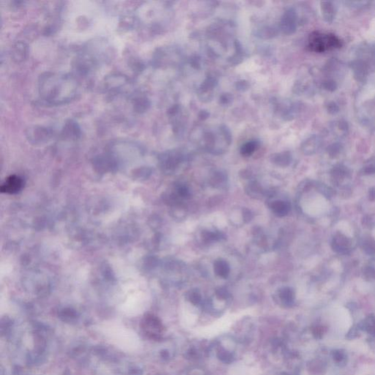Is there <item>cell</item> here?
I'll use <instances>...</instances> for the list:
<instances>
[{
  "label": "cell",
  "mask_w": 375,
  "mask_h": 375,
  "mask_svg": "<svg viewBox=\"0 0 375 375\" xmlns=\"http://www.w3.org/2000/svg\"><path fill=\"white\" fill-rule=\"evenodd\" d=\"M350 244V240L344 235L340 234L336 235L333 239V249L337 252L345 253L349 249Z\"/></svg>",
  "instance_id": "8992f818"
},
{
  "label": "cell",
  "mask_w": 375,
  "mask_h": 375,
  "mask_svg": "<svg viewBox=\"0 0 375 375\" xmlns=\"http://www.w3.org/2000/svg\"><path fill=\"white\" fill-rule=\"evenodd\" d=\"M259 147V143L257 141H251V142H247L245 145H243L241 149V153L242 156H250L257 150Z\"/></svg>",
  "instance_id": "ba28073f"
},
{
  "label": "cell",
  "mask_w": 375,
  "mask_h": 375,
  "mask_svg": "<svg viewBox=\"0 0 375 375\" xmlns=\"http://www.w3.org/2000/svg\"><path fill=\"white\" fill-rule=\"evenodd\" d=\"M14 54L15 55L14 58L17 60V61L22 60L26 54V47H24V44H21V43L17 44L14 47Z\"/></svg>",
  "instance_id": "30bf717a"
},
{
  "label": "cell",
  "mask_w": 375,
  "mask_h": 375,
  "mask_svg": "<svg viewBox=\"0 0 375 375\" xmlns=\"http://www.w3.org/2000/svg\"><path fill=\"white\" fill-rule=\"evenodd\" d=\"M341 47L342 41L340 38L330 33L314 32L309 37V49L314 52H326Z\"/></svg>",
  "instance_id": "7a4b0ae2"
},
{
  "label": "cell",
  "mask_w": 375,
  "mask_h": 375,
  "mask_svg": "<svg viewBox=\"0 0 375 375\" xmlns=\"http://www.w3.org/2000/svg\"><path fill=\"white\" fill-rule=\"evenodd\" d=\"M77 85L65 76L46 74L40 82V92L44 100L51 103H60L74 97Z\"/></svg>",
  "instance_id": "6da1fadb"
},
{
  "label": "cell",
  "mask_w": 375,
  "mask_h": 375,
  "mask_svg": "<svg viewBox=\"0 0 375 375\" xmlns=\"http://www.w3.org/2000/svg\"><path fill=\"white\" fill-rule=\"evenodd\" d=\"M243 216H244V221H245V222H248V221H251L253 218L252 213H251V211L248 209L244 210V211H243Z\"/></svg>",
  "instance_id": "5bb4252c"
},
{
  "label": "cell",
  "mask_w": 375,
  "mask_h": 375,
  "mask_svg": "<svg viewBox=\"0 0 375 375\" xmlns=\"http://www.w3.org/2000/svg\"><path fill=\"white\" fill-rule=\"evenodd\" d=\"M369 198L370 200H375V189H372L369 191Z\"/></svg>",
  "instance_id": "e0dca14e"
},
{
  "label": "cell",
  "mask_w": 375,
  "mask_h": 375,
  "mask_svg": "<svg viewBox=\"0 0 375 375\" xmlns=\"http://www.w3.org/2000/svg\"><path fill=\"white\" fill-rule=\"evenodd\" d=\"M216 294L217 295H218V297H221V298H226L228 295V291H227L225 289L223 288H221L219 289V290H217Z\"/></svg>",
  "instance_id": "9a60e30c"
},
{
  "label": "cell",
  "mask_w": 375,
  "mask_h": 375,
  "mask_svg": "<svg viewBox=\"0 0 375 375\" xmlns=\"http://www.w3.org/2000/svg\"><path fill=\"white\" fill-rule=\"evenodd\" d=\"M224 238V234L218 231L214 232V231L205 230L202 233V240L206 244L218 241Z\"/></svg>",
  "instance_id": "52a82bcc"
},
{
  "label": "cell",
  "mask_w": 375,
  "mask_h": 375,
  "mask_svg": "<svg viewBox=\"0 0 375 375\" xmlns=\"http://www.w3.org/2000/svg\"><path fill=\"white\" fill-rule=\"evenodd\" d=\"M280 297L287 303L292 302L294 297V293L290 287H284L279 292Z\"/></svg>",
  "instance_id": "9c48e42d"
},
{
  "label": "cell",
  "mask_w": 375,
  "mask_h": 375,
  "mask_svg": "<svg viewBox=\"0 0 375 375\" xmlns=\"http://www.w3.org/2000/svg\"><path fill=\"white\" fill-rule=\"evenodd\" d=\"M363 249L368 254H375V240L369 238L364 241L363 244Z\"/></svg>",
  "instance_id": "8fae6325"
},
{
  "label": "cell",
  "mask_w": 375,
  "mask_h": 375,
  "mask_svg": "<svg viewBox=\"0 0 375 375\" xmlns=\"http://www.w3.org/2000/svg\"><path fill=\"white\" fill-rule=\"evenodd\" d=\"M189 300L194 304H198L200 301V294L196 290H192L189 293Z\"/></svg>",
  "instance_id": "7c38bea8"
},
{
  "label": "cell",
  "mask_w": 375,
  "mask_h": 375,
  "mask_svg": "<svg viewBox=\"0 0 375 375\" xmlns=\"http://www.w3.org/2000/svg\"><path fill=\"white\" fill-rule=\"evenodd\" d=\"M24 185L23 179L17 175H11L7 178L5 182L1 186L2 193L16 194L22 189Z\"/></svg>",
  "instance_id": "3957f363"
},
{
  "label": "cell",
  "mask_w": 375,
  "mask_h": 375,
  "mask_svg": "<svg viewBox=\"0 0 375 375\" xmlns=\"http://www.w3.org/2000/svg\"><path fill=\"white\" fill-rule=\"evenodd\" d=\"M214 271L218 277L227 278L230 273V267L226 260L224 259H218L215 260L213 265Z\"/></svg>",
  "instance_id": "277c9868"
},
{
  "label": "cell",
  "mask_w": 375,
  "mask_h": 375,
  "mask_svg": "<svg viewBox=\"0 0 375 375\" xmlns=\"http://www.w3.org/2000/svg\"><path fill=\"white\" fill-rule=\"evenodd\" d=\"M270 208L276 215L279 217H283L285 216L290 212L291 206L289 202L282 200H275L271 202Z\"/></svg>",
  "instance_id": "5b68a950"
},
{
  "label": "cell",
  "mask_w": 375,
  "mask_h": 375,
  "mask_svg": "<svg viewBox=\"0 0 375 375\" xmlns=\"http://www.w3.org/2000/svg\"><path fill=\"white\" fill-rule=\"evenodd\" d=\"M334 359L337 361H341L344 359V356H343L342 353H341V352H336L334 353Z\"/></svg>",
  "instance_id": "2e32d148"
},
{
  "label": "cell",
  "mask_w": 375,
  "mask_h": 375,
  "mask_svg": "<svg viewBox=\"0 0 375 375\" xmlns=\"http://www.w3.org/2000/svg\"><path fill=\"white\" fill-rule=\"evenodd\" d=\"M178 195L181 196V197H187L189 196V189L187 188L185 185H179L178 188Z\"/></svg>",
  "instance_id": "4fadbf2b"
}]
</instances>
